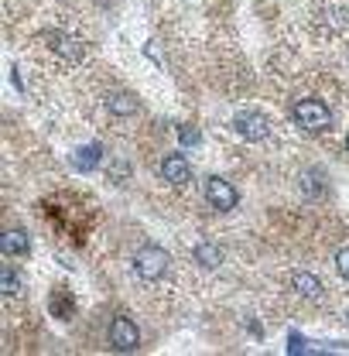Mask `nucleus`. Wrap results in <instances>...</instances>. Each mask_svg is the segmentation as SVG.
I'll return each mask as SVG.
<instances>
[{"label":"nucleus","instance_id":"nucleus-7","mask_svg":"<svg viewBox=\"0 0 349 356\" xmlns=\"http://www.w3.org/2000/svg\"><path fill=\"white\" fill-rule=\"evenodd\" d=\"M0 247H3L7 257H24V254H28V236H24V229H7L3 240H0Z\"/></svg>","mask_w":349,"mask_h":356},{"label":"nucleus","instance_id":"nucleus-5","mask_svg":"<svg viewBox=\"0 0 349 356\" xmlns=\"http://www.w3.org/2000/svg\"><path fill=\"white\" fill-rule=\"evenodd\" d=\"M233 127H236L240 137H247V140H263V137L270 134V120H267L263 113L247 110V113H240V117L233 120Z\"/></svg>","mask_w":349,"mask_h":356},{"label":"nucleus","instance_id":"nucleus-3","mask_svg":"<svg viewBox=\"0 0 349 356\" xmlns=\"http://www.w3.org/2000/svg\"><path fill=\"white\" fill-rule=\"evenodd\" d=\"M106 336H110V346L120 350V353H133L140 346V332H137V325H133L131 318H113Z\"/></svg>","mask_w":349,"mask_h":356},{"label":"nucleus","instance_id":"nucleus-6","mask_svg":"<svg viewBox=\"0 0 349 356\" xmlns=\"http://www.w3.org/2000/svg\"><path fill=\"white\" fill-rule=\"evenodd\" d=\"M161 178L172 181V185H185V181L192 178V168H188V161H185L181 154H168V158L161 161Z\"/></svg>","mask_w":349,"mask_h":356},{"label":"nucleus","instance_id":"nucleus-4","mask_svg":"<svg viewBox=\"0 0 349 356\" xmlns=\"http://www.w3.org/2000/svg\"><path fill=\"white\" fill-rule=\"evenodd\" d=\"M206 199H209L213 209L229 213V209L236 206V188H233L226 178H209V181H206Z\"/></svg>","mask_w":349,"mask_h":356},{"label":"nucleus","instance_id":"nucleus-2","mask_svg":"<svg viewBox=\"0 0 349 356\" xmlns=\"http://www.w3.org/2000/svg\"><path fill=\"white\" fill-rule=\"evenodd\" d=\"M295 124L305 131H325L332 124V113L322 99H298L295 103Z\"/></svg>","mask_w":349,"mask_h":356},{"label":"nucleus","instance_id":"nucleus-8","mask_svg":"<svg viewBox=\"0 0 349 356\" xmlns=\"http://www.w3.org/2000/svg\"><path fill=\"white\" fill-rule=\"evenodd\" d=\"M291 284H295V291H298V295H305V298L322 295V281H318L315 274H305V270H302V274H295V277H291Z\"/></svg>","mask_w":349,"mask_h":356},{"label":"nucleus","instance_id":"nucleus-1","mask_svg":"<svg viewBox=\"0 0 349 356\" xmlns=\"http://www.w3.org/2000/svg\"><path fill=\"white\" fill-rule=\"evenodd\" d=\"M168 264H172V257H168V250H161V247H144V250L133 254V270H137V277H144V281H161V277L168 274Z\"/></svg>","mask_w":349,"mask_h":356},{"label":"nucleus","instance_id":"nucleus-13","mask_svg":"<svg viewBox=\"0 0 349 356\" xmlns=\"http://www.w3.org/2000/svg\"><path fill=\"white\" fill-rule=\"evenodd\" d=\"M336 267H339V274H343V277L349 281V247H346V250H339V254H336Z\"/></svg>","mask_w":349,"mask_h":356},{"label":"nucleus","instance_id":"nucleus-12","mask_svg":"<svg viewBox=\"0 0 349 356\" xmlns=\"http://www.w3.org/2000/svg\"><path fill=\"white\" fill-rule=\"evenodd\" d=\"M0 284H3V295H17V288H21L17 274H14V270H7V267H3V277H0Z\"/></svg>","mask_w":349,"mask_h":356},{"label":"nucleus","instance_id":"nucleus-10","mask_svg":"<svg viewBox=\"0 0 349 356\" xmlns=\"http://www.w3.org/2000/svg\"><path fill=\"white\" fill-rule=\"evenodd\" d=\"M110 110L120 113V117H131V113H137V99H133L131 92H113L110 96Z\"/></svg>","mask_w":349,"mask_h":356},{"label":"nucleus","instance_id":"nucleus-9","mask_svg":"<svg viewBox=\"0 0 349 356\" xmlns=\"http://www.w3.org/2000/svg\"><path fill=\"white\" fill-rule=\"evenodd\" d=\"M195 261H199L202 267H219L222 264V250H219V243H209V240L199 243V247H195Z\"/></svg>","mask_w":349,"mask_h":356},{"label":"nucleus","instance_id":"nucleus-14","mask_svg":"<svg viewBox=\"0 0 349 356\" xmlns=\"http://www.w3.org/2000/svg\"><path fill=\"white\" fill-rule=\"evenodd\" d=\"M181 140H185V144H195L199 137H195V131H181Z\"/></svg>","mask_w":349,"mask_h":356},{"label":"nucleus","instance_id":"nucleus-11","mask_svg":"<svg viewBox=\"0 0 349 356\" xmlns=\"http://www.w3.org/2000/svg\"><path fill=\"white\" fill-rule=\"evenodd\" d=\"M96 161H99V144H92V147H83L79 151V158H76V165L86 172V168H96Z\"/></svg>","mask_w":349,"mask_h":356},{"label":"nucleus","instance_id":"nucleus-15","mask_svg":"<svg viewBox=\"0 0 349 356\" xmlns=\"http://www.w3.org/2000/svg\"><path fill=\"white\" fill-rule=\"evenodd\" d=\"M346 151H349V137H346Z\"/></svg>","mask_w":349,"mask_h":356}]
</instances>
